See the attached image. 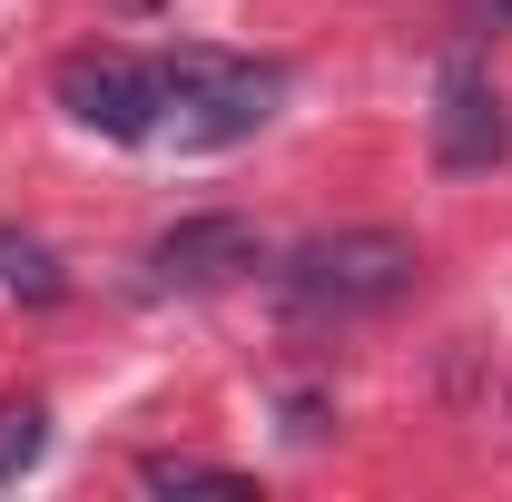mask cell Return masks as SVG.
<instances>
[{
    "label": "cell",
    "mask_w": 512,
    "mask_h": 502,
    "mask_svg": "<svg viewBox=\"0 0 512 502\" xmlns=\"http://www.w3.org/2000/svg\"><path fill=\"white\" fill-rule=\"evenodd\" d=\"M424 276V247L404 237V227H325V237H306V247L276 266V296H286V315H375L394 306L404 286Z\"/></svg>",
    "instance_id": "obj_1"
},
{
    "label": "cell",
    "mask_w": 512,
    "mask_h": 502,
    "mask_svg": "<svg viewBox=\"0 0 512 502\" xmlns=\"http://www.w3.org/2000/svg\"><path fill=\"white\" fill-rule=\"evenodd\" d=\"M158 89H168L158 138H178V148H237L286 99V79L266 60H227V50H168L158 60Z\"/></svg>",
    "instance_id": "obj_2"
},
{
    "label": "cell",
    "mask_w": 512,
    "mask_h": 502,
    "mask_svg": "<svg viewBox=\"0 0 512 502\" xmlns=\"http://www.w3.org/2000/svg\"><path fill=\"white\" fill-rule=\"evenodd\" d=\"M60 109L79 128H99V138H158L168 89H158V60H138V50H69L60 60Z\"/></svg>",
    "instance_id": "obj_3"
},
{
    "label": "cell",
    "mask_w": 512,
    "mask_h": 502,
    "mask_svg": "<svg viewBox=\"0 0 512 502\" xmlns=\"http://www.w3.org/2000/svg\"><path fill=\"white\" fill-rule=\"evenodd\" d=\"M503 148H512V119H503V99H493V79H483L473 50H453L444 89H434V158H444L453 178H473V168H493Z\"/></svg>",
    "instance_id": "obj_4"
},
{
    "label": "cell",
    "mask_w": 512,
    "mask_h": 502,
    "mask_svg": "<svg viewBox=\"0 0 512 502\" xmlns=\"http://www.w3.org/2000/svg\"><path fill=\"white\" fill-rule=\"evenodd\" d=\"M247 266H266V237H256L247 217L217 207V217H178V227L148 247V286H168V296L188 286L197 296V286H227V276H247Z\"/></svg>",
    "instance_id": "obj_5"
},
{
    "label": "cell",
    "mask_w": 512,
    "mask_h": 502,
    "mask_svg": "<svg viewBox=\"0 0 512 502\" xmlns=\"http://www.w3.org/2000/svg\"><path fill=\"white\" fill-rule=\"evenodd\" d=\"M138 483H148V493H247V473L197 463V453H148V463H138Z\"/></svg>",
    "instance_id": "obj_6"
},
{
    "label": "cell",
    "mask_w": 512,
    "mask_h": 502,
    "mask_svg": "<svg viewBox=\"0 0 512 502\" xmlns=\"http://www.w3.org/2000/svg\"><path fill=\"white\" fill-rule=\"evenodd\" d=\"M40 463V404H0V483Z\"/></svg>",
    "instance_id": "obj_7"
},
{
    "label": "cell",
    "mask_w": 512,
    "mask_h": 502,
    "mask_svg": "<svg viewBox=\"0 0 512 502\" xmlns=\"http://www.w3.org/2000/svg\"><path fill=\"white\" fill-rule=\"evenodd\" d=\"M0 276H10V286H20V296H40V306H50V296H60V276H50V256L30 247V237H0Z\"/></svg>",
    "instance_id": "obj_8"
}]
</instances>
